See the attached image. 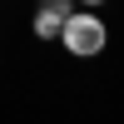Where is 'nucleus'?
<instances>
[{
  "instance_id": "f257e3e1",
  "label": "nucleus",
  "mask_w": 124,
  "mask_h": 124,
  "mask_svg": "<svg viewBox=\"0 0 124 124\" xmlns=\"http://www.w3.org/2000/svg\"><path fill=\"white\" fill-rule=\"evenodd\" d=\"M65 45L75 50V55H99V50H104V25H99L94 15H70L65 20Z\"/></svg>"
},
{
  "instance_id": "f03ea898",
  "label": "nucleus",
  "mask_w": 124,
  "mask_h": 124,
  "mask_svg": "<svg viewBox=\"0 0 124 124\" xmlns=\"http://www.w3.org/2000/svg\"><path fill=\"white\" fill-rule=\"evenodd\" d=\"M65 20H70V5H45L35 15V35H65Z\"/></svg>"
}]
</instances>
